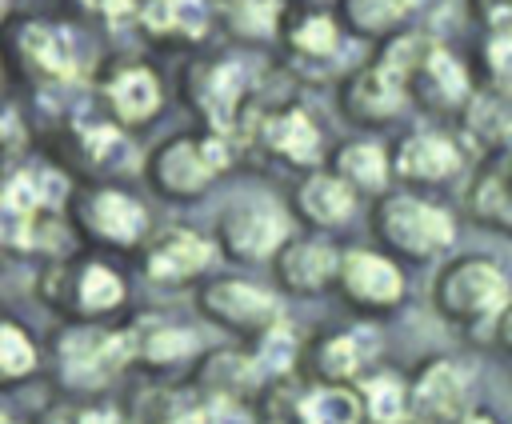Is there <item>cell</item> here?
<instances>
[{
	"label": "cell",
	"instance_id": "6da1fadb",
	"mask_svg": "<svg viewBox=\"0 0 512 424\" xmlns=\"http://www.w3.org/2000/svg\"><path fill=\"white\" fill-rule=\"evenodd\" d=\"M44 368L52 372V384L64 392V400H96L108 392V384H116L120 372L132 368L128 328L68 320L52 332Z\"/></svg>",
	"mask_w": 512,
	"mask_h": 424
},
{
	"label": "cell",
	"instance_id": "7a4b0ae2",
	"mask_svg": "<svg viewBox=\"0 0 512 424\" xmlns=\"http://www.w3.org/2000/svg\"><path fill=\"white\" fill-rule=\"evenodd\" d=\"M64 216L76 240L92 244L96 252H112V256H136L156 228L148 204L132 188L112 184V180H80L68 192Z\"/></svg>",
	"mask_w": 512,
	"mask_h": 424
},
{
	"label": "cell",
	"instance_id": "3957f363",
	"mask_svg": "<svg viewBox=\"0 0 512 424\" xmlns=\"http://www.w3.org/2000/svg\"><path fill=\"white\" fill-rule=\"evenodd\" d=\"M36 296L80 324H112L128 308V276L100 252L56 256L36 280Z\"/></svg>",
	"mask_w": 512,
	"mask_h": 424
},
{
	"label": "cell",
	"instance_id": "277c9868",
	"mask_svg": "<svg viewBox=\"0 0 512 424\" xmlns=\"http://www.w3.org/2000/svg\"><path fill=\"white\" fill-rule=\"evenodd\" d=\"M236 136L216 128L176 132L160 140L144 160V180L160 200L192 204L200 200L232 164H236Z\"/></svg>",
	"mask_w": 512,
	"mask_h": 424
},
{
	"label": "cell",
	"instance_id": "5b68a950",
	"mask_svg": "<svg viewBox=\"0 0 512 424\" xmlns=\"http://www.w3.org/2000/svg\"><path fill=\"white\" fill-rule=\"evenodd\" d=\"M368 224L376 248L408 264H428L456 244V216L416 188H388L384 196H376Z\"/></svg>",
	"mask_w": 512,
	"mask_h": 424
},
{
	"label": "cell",
	"instance_id": "8992f818",
	"mask_svg": "<svg viewBox=\"0 0 512 424\" xmlns=\"http://www.w3.org/2000/svg\"><path fill=\"white\" fill-rule=\"evenodd\" d=\"M256 80H260V64L244 48L216 52V56H192L180 76V96L200 116V128L236 136L256 96Z\"/></svg>",
	"mask_w": 512,
	"mask_h": 424
},
{
	"label": "cell",
	"instance_id": "52a82bcc",
	"mask_svg": "<svg viewBox=\"0 0 512 424\" xmlns=\"http://www.w3.org/2000/svg\"><path fill=\"white\" fill-rule=\"evenodd\" d=\"M428 300L444 324L460 332H492L512 304V280L492 256H456L436 272Z\"/></svg>",
	"mask_w": 512,
	"mask_h": 424
},
{
	"label": "cell",
	"instance_id": "ba28073f",
	"mask_svg": "<svg viewBox=\"0 0 512 424\" xmlns=\"http://www.w3.org/2000/svg\"><path fill=\"white\" fill-rule=\"evenodd\" d=\"M0 64L36 92L68 88L80 72V56L68 24L44 16H20L0 28Z\"/></svg>",
	"mask_w": 512,
	"mask_h": 424
},
{
	"label": "cell",
	"instance_id": "9c48e42d",
	"mask_svg": "<svg viewBox=\"0 0 512 424\" xmlns=\"http://www.w3.org/2000/svg\"><path fill=\"white\" fill-rule=\"evenodd\" d=\"M192 300L208 324H216L236 340H256L260 332H268L288 316L276 284H264L240 272H208L192 288Z\"/></svg>",
	"mask_w": 512,
	"mask_h": 424
},
{
	"label": "cell",
	"instance_id": "30bf717a",
	"mask_svg": "<svg viewBox=\"0 0 512 424\" xmlns=\"http://www.w3.org/2000/svg\"><path fill=\"white\" fill-rule=\"evenodd\" d=\"M288 236H292V212L272 196H240L224 204L212 224L216 252L240 268L272 264V256Z\"/></svg>",
	"mask_w": 512,
	"mask_h": 424
},
{
	"label": "cell",
	"instance_id": "8fae6325",
	"mask_svg": "<svg viewBox=\"0 0 512 424\" xmlns=\"http://www.w3.org/2000/svg\"><path fill=\"white\" fill-rule=\"evenodd\" d=\"M332 292L364 320H380L392 316L404 296H408V276L400 268L396 256H388L384 248L372 244H352L340 248V268H336V284Z\"/></svg>",
	"mask_w": 512,
	"mask_h": 424
},
{
	"label": "cell",
	"instance_id": "7c38bea8",
	"mask_svg": "<svg viewBox=\"0 0 512 424\" xmlns=\"http://www.w3.org/2000/svg\"><path fill=\"white\" fill-rule=\"evenodd\" d=\"M220 252L212 232H200L192 224H156L152 236L144 240V248L136 252L140 276L156 288H196L212 268H216Z\"/></svg>",
	"mask_w": 512,
	"mask_h": 424
},
{
	"label": "cell",
	"instance_id": "4fadbf2b",
	"mask_svg": "<svg viewBox=\"0 0 512 424\" xmlns=\"http://www.w3.org/2000/svg\"><path fill=\"white\" fill-rule=\"evenodd\" d=\"M96 104H100V116L112 120L120 132L148 128L164 108V80L148 60L120 56V60L100 68Z\"/></svg>",
	"mask_w": 512,
	"mask_h": 424
},
{
	"label": "cell",
	"instance_id": "5bb4252c",
	"mask_svg": "<svg viewBox=\"0 0 512 424\" xmlns=\"http://www.w3.org/2000/svg\"><path fill=\"white\" fill-rule=\"evenodd\" d=\"M376 364H380V344L368 324L324 328L320 336L304 340V360H300L312 384H344V388H356V380Z\"/></svg>",
	"mask_w": 512,
	"mask_h": 424
},
{
	"label": "cell",
	"instance_id": "9a60e30c",
	"mask_svg": "<svg viewBox=\"0 0 512 424\" xmlns=\"http://www.w3.org/2000/svg\"><path fill=\"white\" fill-rule=\"evenodd\" d=\"M252 140H256V148L264 156H272L276 164L296 168V172L320 168L328 160V152H324V128L316 124V116L304 104H292V100H284L276 108H260L256 112Z\"/></svg>",
	"mask_w": 512,
	"mask_h": 424
},
{
	"label": "cell",
	"instance_id": "2e32d148",
	"mask_svg": "<svg viewBox=\"0 0 512 424\" xmlns=\"http://www.w3.org/2000/svg\"><path fill=\"white\" fill-rule=\"evenodd\" d=\"M272 284L280 296H324L336 284V268H340V244L328 232H292L280 252L272 256Z\"/></svg>",
	"mask_w": 512,
	"mask_h": 424
},
{
	"label": "cell",
	"instance_id": "e0dca14e",
	"mask_svg": "<svg viewBox=\"0 0 512 424\" xmlns=\"http://www.w3.org/2000/svg\"><path fill=\"white\" fill-rule=\"evenodd\" d=\"M472 396V368L456 356H428L408 372V404L412 424H452L468 412Z\"/></svg>",
	"mask_w": 512,
	"mask_h": 424
},
{
	"label": "cell",
	"instance_id": "ac0fdd59",
	"mask_svg": "<svg viewBox=\"0 0 512 424\" xmlns=\"http://www.w3.org/2000/svg\"><path fill=\"white\" fill-rule=\"evenodd\" d=\"M464 172V148L444 128H412L392 148V176L400 188H444Z\"/></svg>",
	"mask_w": 512,
	"mask_h": 424
},
{
	"label": "cell",
	"instance_id": "d6986e66",
	"mask_svg": "<svg viewBox=\"0 0 512 424\" xmlns=\"http://www.w3.org/2000/svg\"><path fill=\"white\" fill-rule=\"evenodd\" d=\"M404 88H408V104H416V108H424L432 116H456V112H464L468 96L476 92L468 64L452 48H444L440 40H432L424 48V56L408 72V84Z\"/></svg>",
	"mask_w": 512,
	"mask_h": 424
},
{
	"label": "cell",
	"instance_id": "ffe728a7",
	"mask_svg": "<svg viewBox=\"0 0 512 424\" xmlns=\"http://www.w3.org/2000/svg\"><path fill=\"white\" fill-rule=\"evenodd\" d=\"M336 104L344 112V120H352L356 128H384L392 124L404 108H408V88L400 76H392L376 56L360 68H352L344 80H340V92H336Z\"/></svg>",
	"mask_w": 512,
	"mask_h": 424
},
{
	"label": "cell",
	"instance_id": "44dd1931",
	"mask_svg": "<svg viewBox=\"0 0 512 424\" xmlns=\"http://www.w3.org/2000/svg\"><path fill=\"white\" fill-rule=\"evenodd\" d=\"M356 208H360V196L328 164L300 172V180L288 192V212L308 232H328L332 236V232H340V228L352 224Z\"/></svg>",
	"mask_w": 512,
	"mask_h": 424
},
{
	"label": "cell",
	"instance_id": "7402d4cb",
	"mask_svg": "<svg viewBox=\"0 0 512 424\" xmlns=\"http://www.w3.org/2000/svg\"><path fill=\"white\" fill-rule=\"evenodd\" d=\"M276 48H284L292 72H324L344 48V28L332 8H288Z\"/></svg>",
	"mask_w": 512,
	"mask_h": 424
},
{
	"label": "cell",
	"instance_id": "603a6c76",
	"mask_svg": "<svg viewBox=\"0 0 512 424\" xmlns=\"http://www.w3.org/2000/svg\"><path fill=\"white\" fill-rule=\"evenodd\" d=\"M132 24L156 48H196L212 32V0H140Z\"/></svg>",
	"mask_w": 512,
	"mask_h": 424
},
{
	"label": "cell",
	"instance_id": "cb8c5ba5",
	"mask_svg": "<svg viewBox=\"0 0 512 424\" xmlns=\"http://www.w3.org/2000/svg\"><path fill=\"white\" fill-rule=\"evenodd\" d=\"M284 16L288 0H212V28H220V36L244 52L276 48Z\"/></svg>",
	"mask_w": 512,
	"mask_h": 424
},
{
	"label": "cell",
	"instance_id": "d4e9b609",
	"mask_svg": "<svg viewBox=\"0 0 512 424\" xmlns=\"http://www.w3.org/2000/svg\"><path fill=\"white\" fill-rule=\"evenodd\" d=\"M360 200H376L384 196L388 188H396V176H392V148L380 144L376 136H348L344 144H336L324 160Z\"/></svg>",
	"mask_w": 512,
	"mask_h": 424
},
{
	"label": "cell",
	"instance_id": "484cf974",
	"mask_svg": "<svg viewBox=\"0 0 512 424\" xmlns=\"http://www.w3.org/2000/svg\"><path fill=\"white\" fill-rule=\"evenodd\" d=\"M128 348H132V364L180 368L196 356V332L168 316H148V320L128 324Z\"/></svg>",
	"mask_w": 512,
	"mask_h": 424
},
{
	"label": "cell",
	"instance_id": "4316f807",
	"mask_svg": "<svg viewBox=\"0 0 512 424\" xmlns=\"http://www.w3.org/2000/svg\"><path fill=\"white\" fill-rule=\"evenodd\" d=\"M464 136L488 152L512 148V84H484L464 104Z\"/></svg>",
	"mask_w": 512,
	"mask_h": 424
},
{
	"label": "cell",
	"instance_id": "83f0119b",
	"mask_svg": "<svg viewBox=\"0 0 512 424\" xmlns=\"http://www.w3.org/2000/svg\"><path fill=\"white\" fill-rule=\"evenodd\" d=\"M420 0H336V20L344 28V36L356 40H388L396 32L408 28V20L416 16Z\"/></svg>",
	"mask_w": 512,
	"mask_h": 424
},
{
	"label": "cell",
	"instance_id": "f1b7e54d",
	"mask_svg": "<svg viewBox=\"0 0 512 424\" xmlns=\"http://www.w3.org/2000/svg\"><path fill=\"white\" fill-rule=\"evenodd\" d=\"M356 400L364 412V424H412L408 404V376L396 368L376 364L356 380Z\"/></svg>",
	"mask_w": 512,
	"mask_h": 424
},
{
	"label": "cell",
	"instance_id": "f546056e",
	"mask_svg": "<svg viewBox=\"0 0 512 424\" xmlns=\"http://www.w3.org/2000/svg\"><path fill=\"white\" fill-rule=\"evenodd\" d=\"M468 216L500 236H512V172L504 168V156L500 160H488L476 180L468 184Z\"/></svg>",
	"mask_w": 512,
	"mask_h": 424
},
{
	"label": "cell",
	"instance_id": "4dcf8cb0",
	"mask_svg": "<svg viewBox=\"0 0 512 424\" xmlns=\"http://www.w3.org/2000/svg\"><path fill=\"white\" fill-rule=\"evenodd\" d=\"M40 372H44L40 340L32 336V328L24 320L0 312V392L4 388H20Z\"/></svg>",
	"mask_w": 512,
	"mask_h": 424
},
{
	"label": "cell",
	"instance_id": "1f68e13d",
	"mask_svg": "<svg viewBox=\"0 0 512 424\" xmlns=\"http://www.w3.org/2000/svg\"><path fill=\"white\" fill-rule=\"evenodd\" d=\"M300 424H364L356 388L344 384H312L296 404Z\"/></svg>",
	"mask_w": 512,
	"mask_h": 424
},
{
	"label": "cell",
	"instance_id": "d6a6232c",
	"mask_svg": "<svg viewBox=\"0 0 512 424\" xmlns=\"http://www.w3.org/2000/svg\"><path fill=\"white\" fill-rule=\"evenodd\" d=\"M60 8L72 20H88V24H132L140 0H60Z\"/></svg>",
	"mask_w": 512,
	"mask_h": 424
},
{
	"label": "cell",
	"instance_id": "836d02e7",
	"mask_svg": "<svg viewBox=\"0 0 512 424\" xmlns=\"http://www.w3.org/2000/svg\"><path fill=\"white\" fill-rule=\"evenodd\" d=\"M480 68L488 84H512V28L488 32L480 44Z\"/></svg>",
	"mask_w": 512,
	"mask_h": 424
},
{
	"label": "cell",
	"instance_id": "e575fe53",
	"mask_svg": "<svg viewBox=\"0 0 512 424\" xmlns=\"http://www.w3.org/2000/svg\"><path fill=\"white\" fill-rule=\"evenodd\" d=\"M468 4H472V16H476L488 32L512 28V0H468Z\"/></svg>",
	"mask_w": 512,
	"mask_h": 424
},
{
	"label": "cell",
	"instance_id": "d590c367",
	"mask_svg": "<svg viewBox=\"0 0 512 424\" xmlns=\"http://www.w3.org/2000/svg\"><path fill=\"white\" fill-rule=\"evenodd\" d=\"M76 424H132L128 412L104 404V400H76Z\"/></svg>",
	"mask_w": 512,
	"mask_h": 424
},
{
	"label": "cell",
	"instance_id": "8d00e7d4",
	"mask_svg": "<svg viewBox=\"0 0 512 424\" xmlns=\"http://www.w3.org/2000/svg\"><path fill=\"white\" fill-rule=\"evenodd\" d=\"M492 340H496V344H500V348L512 356V304H508V308H504V316L496 320V328H492Z\"/></svg>",
	"mask_w": 512,
	"mask_h": 424
},
{
	"label": "cell",
	"instance_id": "74e56055",
	"mask_svg": "<svg viewBox=\"0 0 512 424\" xmlns=\"http://www.w3.org/2000/svg\"><path fill=\"white\" fill-rule=\"evenodd\" d=\"M452 424H500L492 412H484V408H468V412H460Z\"/></svg>",
	"mask_w": 512,
	"mask_h": 424
},
{
	"label": "cell",
	"instance_id": "f35d334b",
	"mask_svg": "<svg viewBox=\"0 0 512 424\" xmlns=\"http://www.w3.org/2000/svg\"><path fill=\"white\" fill-rule=\"evenodd\" d=\"M288 8H336V0H288Z\"/></svg>",
	"mask_w": 512,
	"mask_h": 424
},
{
	"label": "cell",
	"instance_id": "ab89813d",
	"mask_svg": "<svg viewBox=\"0 0 512 424\" xmlns=\"http://www.w3.org/2000/svg\"><path fill=\"white\" fill-rule=\"evenodd\" d=\"M0 424H32V420H20V416H8V412H0Z\"/></svg>",
	"mask_w": 512,
	"mask_h": 424
},
{
	"label": "cell",
	"instance_id": "60d3db41",
	"mask_svg": "<svg viewBox=\"0 0 512 424\" xmlns=\"http://www.w3.org/2000/svg\"><path fill=\"white\" fill-rule=\"evenodd\" d=\"M504 168H508V172H512V148H508V152H504Z\"/></svg>",
	"mask_w": 512,
	"mask_h": 424
}]
</instances>
